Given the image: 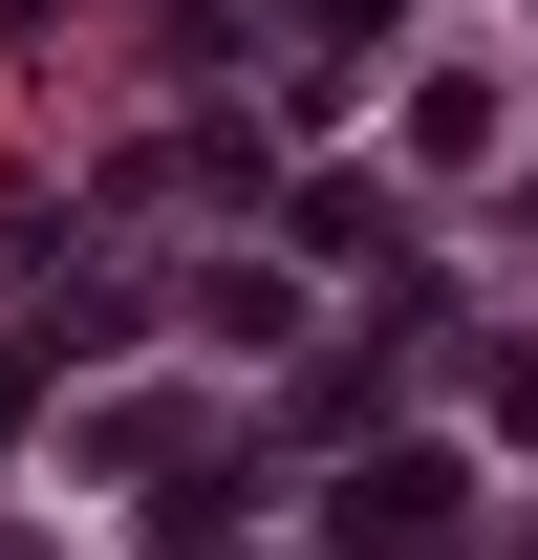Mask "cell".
<instances>
[{"mask_svg": "<svg viewBox=\"0 0 538 560\" xmlns=\"http://www.w3.org/2000/svg\"><path fill=\"white\" fill-rule=\"evenodd\" d=\"M324 560H453V453H366L324 495Z\"/></svg>", "mask_w": 538, "mask_h": 560, "instance_id": "6da1fadb", "label": "cell"}, {"mask_svg": "<svg viewBox=\"0 0 538 560\" xmlns=\"http://www.w3.org/2000/svg\"><path fill=\"white\" fill-rule=\"evenodd\" d=\"M0 431H22V366H0Z\"/></svg>", "mask_w": 538, "mask_h": 560, "instance_id": "7a4b0ae2", "label": "cell"}]
</instances>
